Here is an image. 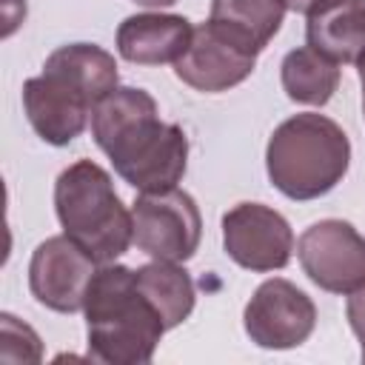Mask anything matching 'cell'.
<instances>
[{
	"mask_svg": "<svg viewBox=\"0 0 365 365\" xmlns=\"http://www.w3.org/2000/svg\"><path fill=\"white\" fill-rule=\"evenodd\" d=\"M91 134L114 171L137 191L174 188L188 163V137L163 123L157 103L143 88H114L91 114Z\"/></svg>",
	"mask_w": 365,
	"mask_h": 365,
	"instance_id": "cell-1",
	"label": "cell"
},
{
	"mask_svg": "<svg viewBox=\"0 0 365 365\" xmlns=\"http://www.w3.org/2000/svg\"><path fill=\"white\" fill-rule=\"evenodd\" d=\"M88 356L108 365H145L165 325L151 302L140 294L134 271L125 265H103L86 291Z\"/></svg>",
	"mask_w": 365,
	"mask_h": 365,
	"instance_id": "cell-2",
	"label": "cell"
},
{
	"mask_svg": "<svg viewBox=\"0 0 365 365\" xmlns=\"http://www.w3.org/2000/svg\"><path fill=\"white\" fill-rule=\"evenodd\" d=\"M348 134L325 114H294L279 123L265 148L268 180L291 200L328 194L348 171Z\"/></svg>",
	"mask_w": 365,
	"mask_h": 365,
	"instance_id": "cell-3",
	"label": "cell"
},
{
	"mask_svg": "<svg viewBox=\"0 0 365 365\" xmlns=\"http://www.w3.org/2000/svg\"><path fill=\"white\" fill-rule=\"evenodd\" d=\"M54 208L63 234L94 262H111L134 242V220L125 211L108 171L91 160H77L54 182Z\"/></svg>",
	"mask_w": 365,
	"mask_h": 365,
	"instance_id": "cell-4",
	"label": "cell"
},
{
	"mask_svg": "<svg viewBox=\"0 0 365 365\" xmlns=\"http://www.w3.org/2000/svg\"><path fill=\"white\" fill-rule=\"evenodd\" d=\"M131 220L134 245L151 259L185 262L194 257L202 237L200 208L194 197L177 185L165 191H140Z\"/></svg>",
	"mask_w": 365,
	"mask_h": 365,
	"instance_id": "cell-5",
	"label": "cell"
},
{
	"mask_svg": "<svg viewBox=\"0 0 365 365\" xmlns=\"http://www.w3.org/2000/svg\"><path fill=\"white\" fill-rule=\"evenodd\" d=\"M302 271L331 294H351L365 285V237L345 220H319L297 242Z\"/></svg>",
	"mask_w": 365,
	"mask_h": 365,
	"instance_id": "cell-6",
	"label": "cell"
},
{
	"mask_svg": "<svg viewBox=\"0 0 365 365\" xmlns=\"http://www.w3.org/2000/svg\"><path fill=\"white\" fill-rule=\"evenodd\" d=\"M245 334L259 348L285 351L302 345L317 325V308L311 297L288 279H265L245 305Z\"/></svg>",
	"mask_w": 365,
	"mask_h": 365,
	"instance_id": "cell-7",
	"label": "cell"
},
{
	"mask_svg": "<svg viewBox=\"0 0 365 365\" xmlns=\"http://www.w3.org/2000/svg\"><path fill=\"white\" fill-rule=\"evenodd\" d=\"M222 248L248 271H279L291 262L294 231L279 211L262 202H240L222 214Z\"/></svg>",
	"mask_w": 365,
	"mask_h": 365,
	"instance_id": "cell-8",
	"label": "cell"
},
{
	"mask_svg": "<svg viewBox=\"0 0 365 365\" xmlns=\"http://www.w3.org/2000/svg\"><path fill=\"white\" fill-rule=\"evenodd\" d=\"M254 66L257 51L208 20L194 29L185 54L174 63V74L194 91L220 94L240 86Z\"/></svg>",
	"mask_w": 365,
	"mask_h": 365,
	"instance_id": "cell-9",
	"label": "cell"
},
{
	"mask_svg": "<svg viewBox=\"0 0 365 365\" xmlns=\"http://www.w3.org/2000/svg\"><path fill=\"white\" fill-rule=\"evenodd\" d=\"M97 262L66 234L40 242L29 262V288L34 299L57 314H74L86 302Z\"/></svg>",
	"mask_w": 365,
	"mask_h": 365,
	"instance_id": "cell-10",
	"label": "cell"
},
{
	"mask_svg": "<svg viewBox=\"0 0 365 365\" xmlns=\"http://www.w3.org/2000/svg\"><path fill=\"white\" fill-rule=\"evenodd\" d=\"M23 108L40 140L51 145H68L83 134L88 114H94V100L77 88L71 80L46 71L23 83Z\"/></svg>",
	"mask_w": 365,
	"mask_h": 365,
	"instance_id": "cell-11",
	"label": "cell"
},
{
	"mask_svg": "<svg viewBox=\"0 0 365 365\" xmlns=\"http://www.w3.org/2000/svg\"><path fill=\"white\" fill-rule=\"evenodd\" d=\"M191 23L182 14H131L117 29V51L137 66L177 63L191 43Z\"/></svg>",
	"mask_w": 365,
	"mask_h": 365,
	"instance_id": "cell-12",
	"label": "cell"
},
{
	"mask_svg": "<svg viewBox=\"0 0 365 365\" xmlns=\"http://www.w3.org/2000/svg\"><path fill=\"white\" fill-rule=\"evenodd\" d=\"M305 37L334 63H356L365 54V0H322L308 11Z\"/></svg>",
	"mask_w": 365,
	"mask_h": 365,
	"instance_id": "cell-13",
	"label": "cell"
},
{
	"mask_svg": "<svg viewBox=\"0 0 365 365\" xmlns=\"http://www.w3.org/2000/svg\"><path fill=\"white\" fill-rule=\"evenodd\" d=\"M43 68L71 80L77 88H83L94 100V106L117 88V63L106 48L94 43L60 46L46 57Z\"/></svg>",
	"mask_w": 365,
	"mask_h": 365,
	"instance_id": "cell-14",
	"label": "cell"
},
{
	"mask_svg": "<svg viewBox=\"0 0 365 365\" xmlns=\"http://www.w3.org/2000/svg\"><path fill=\"white\" fill-rule=\"evenodd\" d=\"M134 282L140 294L151 302V308L160 314L165 331L185 322L188 314L194 311V282L188 271L180 268L177 262L154 259L148 265H140L134 271Z\"/></svg>",
	"mask_w": 365,
	"mask_h": 365,
	"instance_id": "cell-15",
	"label": "cell"
},
{
	"mask_svg": "<svg viewBox=\"0 0 365 365\" xmlns=\"http://www.w3.org/2000/svg\"><path fill=\"white\" fill-rule=\"evenodd\" d=\"M285 9V0H211L208 20L259 54L279 31Z\"/></svg>",
	"mask_w": 365,
	"mask_h": 365,
	"instance_id": "cell-16",
	"label": "cell"
},
{
	"mask_svg": "<svg viewBox=\"0 0 365 365\" xmlns=\"http://www.w3.org/2000/svg\"><path fill=\"white\" fill-rule=\"evenodd\" d=\"M279 77L285 94L294 103L325 106L339 86V63H334L311 46H299L285 54Z\"/></svg>",
	"mask_w": 365,
	"mask_h": 365,
	"instance_id": "cell-17",
	"label": "cell"
},
{
	"mask_svg": "<svg viewBox=\"0 0 365 365\" xmlns=\"http://www.w3.org/2000/svg\"><path fill=\"white\" fill-rule=\"evenodd\" d=\"M0 342H3L0 356L6 362H40L43 356L40 336L11 314L0 317Z\"/></svg>",
	"mask_w": 365,
	"mask_h": 365,
	"instance_id": "cell-18",
	"label": "cell"
},
{
	"mask_svg": "<svg viewBox=\"0 0 365 365\" xmlns=\"http://www.w3.org/2000/svg\"><path fill=\"white\" fill-rule=\"evenodd\" d=\"M345 314H348L351 331L356 334V339L362 345V362H365V285L356 288V291H351L348 305H345Z\"/></svg>",
	"mask_w": 365,
	"mask_h": 365,
	"instance_id": "cell-19",
	"label": "cell"
},
{
	"mask_svg": "<svg viewBox=\"0 0 365 365\" xmlns=\"http://www.w3.org/2000/svg\"><path fill=\"white\" fill-rule=\"evenodd\" d=\"M322 0H285V6L291 9V11H299V14H308L314 6H319Z\"/></svg>",
	"mask_w": 365,
	"mask_h": 365,
	"instance_id": "cell-20",
	"label": "cell"
},
{
	"mask_svg": "<svg viewBox=\"0 0 365 365\" xmlns=\"http://www.w3.org/2000/svg\"><path fill=\"white\" fill-rule=\"evenodd\" d=\"M356 71H359V83H362V114H365V54L356 60Z\"/></svg>",
	"mask_w": 365,
	"mask_h": 365,
	"instance_id": "cell-21",
	"label": "cell"
},
{
	"mask_svg": "<svg viewBox=\"0 0 365 365\" xmlns=\"http://www.w3.org/2000/svg\"><path fill=\"white\" fill-rule=\"evenodd\" d=\"M131 3H137V6H148V9H160V6H171V3H177V0H131Z\"/></svg>",
	"mask_w": 365,
	"mask_h": 365,
	"instance_id": "cell-22",
	"label": "cell"
}]
</instances>
